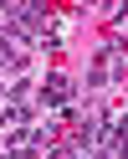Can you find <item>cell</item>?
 <instances>
[{
  "label": "cell",
  "instance_id": "cell-1",
  "mask_svg": "<svg viewBox=\"0 0 128 159\" xmlns=\"http://www.w3.org/2000/svg\"><path fill=\"white\" fill-rule=\"evenodd\" d=\"M67 103H82V93H77V67H41L36 72V108L46 113H56V108Z\"/></svg>",
  "mask_w": 128,
  "mask_h": 159
},
{
  "label": "cell",
  "instance_id": "cell-2",
  "mask_svg": "<svg viewBox=\"0 0 128 159\" xmlns=\"http://www.w3.org/2000/svg\"><path fill=\"white\" fill-rule=\"evenodd\" d=\"M0 103H36V72L5 77V87H0Z\"/></svg>",
  "mask_w": 128,
  "mask_h": 159
},
{
  "label": "cell",
  "instance_id": "cell-3",
  "mask_svg": "<svg viewBox=\"0 0 128 159\" xmlns=\"http://www.w3.org/2000/svg\"><path fill=\"white\" fill-rule=\"evenodd\" d=\"M41 118L36 103H0V128H31Z\"/></svg>",
  "mask_w": 128,
  "mask_h": 159
},
{
  "label": "cell",
  "instance_id": "cell-4",
  "mask_svg": "<svg viewBox=\"0 0 128 159\" xmlns=\"http://www.w3.org/2000/svg\"><path fill=\"white\" fill-rule=\"evenodd\" d=\"M62 144H67V139H62ZM62 144H56V149H46L41 159H67V154H62Z\"/></svg>",
  "mask_w": 128,
  "mask_h": 159
},
{
  "label": "cell",
  "instance_id": "cell-5",
  "mask_svg": "<svg viewBox=\"0 0 128 159\" xmlns=\"http://www.w3.org/2000/svg\"><path fill=\"white\" fill-rule=\"evenodd\" d=\"M0 87H5V82H0Z\"/></svg>",
  "mask_w": 128,
  "mask_h": 159
}]
</instances>
